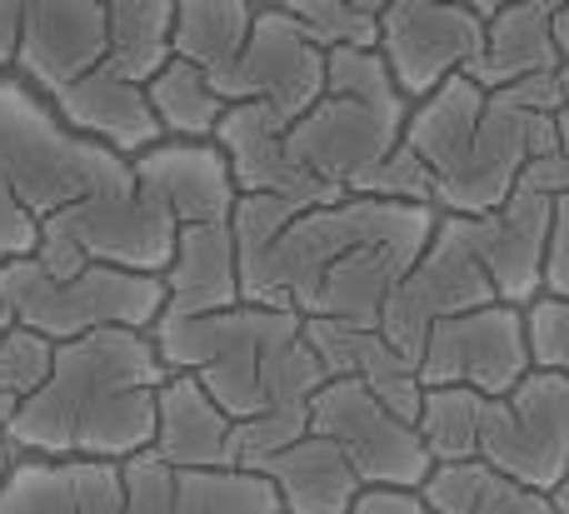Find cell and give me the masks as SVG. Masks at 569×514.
I'll return each instance as SVG.
<instances>
[{"mask_svg": "<svg viewBox=\"0 0 569 514\" xmlns=\"http://www.w3.org/2000/svg\"><path fill=\"white\" fill-rule=\"evenodd\" d=\"M80 514H126V475L120 460H70Z\"/></svg>", "mask_w": 569, "mask_h": 514, "instance_id": "37", "label": "cell"}, {"mask_svg": "<svg viewBox=\"0 0 569 514\" xmlns=\"http://www.w3.org/2000/svg\"><path fill=\"white\" fill-rule=\"evenodd\" d=\"M176 230L180 225L170 220V210H160L140 190L136 165H126L120 175L100 180L80 200H70L56 215L40 220V240L30 255L50 275H76L90 260L166 275L170 255H176Z\"/></svg>", "mask_w": 569, "mask_h": 514, "instance_id": "5", "label": "cell"}, {"mask_svg": "<svg viewBox=\"0 0 569 514\" xmlns=\"http://www.w3.org/2000/svg\"><path fill=\"white\" fill-rule=\"evenodd\" d=\"M0 305L16 325L40 330L60 345L110 325L156 330L166 310V280L106 260H90L76 275H50L36 255H10L0 260Z\"/></svg>", "mask_w": 569, "mask_h": 514, "instance_id": "3", "label": "cell"}, {"mask_svg": "<svg viewBox=\"0 0 569 514\" xmlns=\"http://www.w3.org/2000/svg\"><path fill=\"white\" fill-rule=\"evenodd\" d=\"M520 185L540 190V195H550V200L569 195V155H565V150H550V155H535V160H525V170H520Z\"/></svg>", "mask_w": 569, "mask_h": 514, "instance_id": "41", "label": "cell"}, {"mask_svg": "<svg viewBox=\"0 0 569 514\" xmlns=\"http://www.w3.org/2000/svg\"><path fill=\"white\" fill-rule=\"evenodd\" d=\"M216 90L236 100H266L284 120H300L325 95V50L295 26L284 6H260L240 60L216 80Z\"/></svg>", "mask_w": 569, "mask_h": 514, "instance_id": "14", "label": "cell"}, {"mask_svg": "<svg viewBox=\"0 0 569 514\" xmlns=\"http://www.w3.org/2000/svg\"><path fill=\"white\" fill-rule=\"evenodd\" d=\"M166 360L150 330H90L60 340L46 385L16 405L6 445L46 460H130L156 440Z\"/></svg>", "mask_w": 569, "mask_h": 514, "instance_id": "1", "label": "cell"}, {"mask_svg": "<svg viewBox=\"0 0 569 514\" xmlns=\"http://www.w3.org/2000/svg\"><path fill=\"white\" fill-rule=\"evenodd\" d=\"M0 514H80L70 460L16 455L0 480Z\"/></svg>", "mask_w": 569, "mask_h": 514, "instance_id": "29", "label": "cell"}, {"mask_svg": "<svg viewBox=\"0 0 569 514\" xmlns=\"http://www.w3.org/2000/svg\"><path fill=\"white\" fill-rule=\"evenodd\" d=\"M545 295L569 300V195L555 200V240H550V265H545Z\"/></svg>", "mask_w": 569, "mask_h": 514, "instance_id": "40", "label": "cell"}, {"mask_svg": "<svg viewBox=\"0 0 569 514\" xmlns=\"http://www.w3.org/2000/svg\"><path fill=\"white\" fill-rule=\"evenodd\" d=\"M465 6L480 10V16L490 20V16H500V10H510V6H525V0H465ZM555 6H560V0H555Z\"/></svg>", "mask_w": 569, "mask_h": 514, "instance_id": "43", "label": "cell"}, {"mask_svg": "<svg viewBox=\"0 0 569 514\" xmlns=\"http://www.w3.org/2000/svg\"><path fill=\"white\" fill-rule=\"evenodd\" d=\"M565 50L555 40V0H525L500 16L485 20V50L470 65V75L485 90H500L520 75H540V70H560Z\"/></svg>", "mask_w": 569, "mask_h": 514, "instance_id": "23", "label": "cell"}, {"mask_svg": "<svg viewBox=\"0 0 569 514\" xmlns=\"http://www.w3.org/2000/svg\"><path fill=\"white\" fill-rule=\"evenodd\" d=\"M126 165L130 160L100 140L76 135L36 85L0 75V180L36 220L56 215L60 205L80 200L90 185L120 175Z\"/></svg>", "mask_w": 569, "mask_h": 514, "instance_id": "4", "label": "cell"}, {"mask_svg": "<svg viewBox=\"0 0 569 514\" xmlns=\"http://www.w3.org/2000/svg\"><path fill=\"white\" fill-rule=\"evenodd\" d=\"M490 300H500V295H495V280L485 270L480 250H475L470 215H440L425 255L395 285L390 305L380 315V330L390 335V345H400L420 365V350L440 320L465 315L475 305H490Z\"/></svg>", "mask_w": 569, "mask_h": 514, "instance_id": "8", "label": "cell"}, {"mask_svg": "<svg viewBox=\"0 0 569 514\" xmlns=\"http://www.w3.org/2000/svg\"><path fill=\"white\" fill-rule=\"evenodd\" d=\"M106 6V26H110V56L106 65H116L120 75L146 85L176 50V0H100Z\"/></svg>", "mask_w": 569, "mask_h": 514, "instance_id": "26", "label": "cell"}, {"mask_svg": "<svg viewBox=\"0 0 569 514\" xmlns=\"http://www.w3.org/2000/svg\"><path fill=\"white\" fill-rule=\"evenodd\" d=\"M475 514H555V500L550 490H530L510 475H495Z\"/></svg>", "mask_w": 569, "mask_h": 514, "instance_id": "39", "label": "cell"}, {"mask_svg": "<svg viewBox=\"0 0 569 514\" xmlns=\"http://www.w3.org/2000/svg\"><path fill=\"white\" fill-rule=\"evenodd\" d=\"M295 16V26L315 40L320 50L340 46H380V20L355 10L350 0H280Z\"/></svg>", "mask_w": 569, "mask_h": 514, "instance_id": "30", "label": "cell"}, {"mask_svg": "<svg viewBox=\"0 0 569 514\" xmlns=\"http://www.w3.org/2000/svg\"><path fill=\"white\" fill-rule=\"evenodd\" d=\"M50 365H56V340L50 335L16 325V320L0 330V395H10L20 405L26 395H36L46 385Z\"/></svg>", "mask_w": 569, "mask_h": 514, "instance_id": "32", "label": "cell"}, {"mask_svg": "<svg viewBox=\"0 0 569 514\" xmlns=\"http://www.w3.org/2000/svg\"><path fill=\"white\" fill-rule=\"evenodd\" d=\"M470 235L485 270L495 280V295L510 305H530L545 295V265L555 240V200L530 185H515L485 215H470Z\"/></svg>", "mask_w": 569, "mask_h": 514, "instance_id": "16", "label": "cell"}, {"mask_svg": "<svg viewBox=\"0 0 569 514\" xmlns=\"http://www.w3.org/2000/svg\"><path fill=\"white\" fill-rule=\"evenodd\" d=\"M160 280H166V310H160V320L216 315V310L240 305V255H236L230 220L180 225L176 255H170Z\"/></svg>", "mask_w": 569, "mask_h": 514, "instance_id": "20", "label": "cell"}, {"mask_svg": "<svg viewBox=\"0 0 569 514\" xmlns=\"http://www.w3.org/2000/svg\"><path fill=\"white\" fill-rule=\"evenodd\" d=\"M525 325H530L535 370H560V375H569V300L535 295L525 305Z\"/></svg>", "mask_w": 569, "mask_h": 514, "instance_id": "36", "label": "cell"}, {"mask_svg": "<svg viewBox=\"0 0 569 514\" xmlns=\"http://www.w3.org/2000/svg\"><path fill=\"white\" fill-rule=\"evenodd\" d=\"M310 435V405L300 410H260V415L236 420L230 430V455H236L240 470H260L270 455L290 450L295 440Z\"/></svg>", "mask_w": 569, "mask_h": 514, "instance_id": "31", "label": "cell"}, {"mask_svg": "<svg viewBox=\"0 0 569 514\" xmlns=\"http://www.w3.org/2000/svg\"><path fill=\"white\" fill-rule=\"evenodd\" d=\"M490 480H495V470L485 465L480 455L475 460H435L425 485H420V500L435 514H475L485 500V490H490Z\"/></svg>", "mask_w": 569, "mask_h": 514, "instance_id": "34", "label": "cell"}, {"mask_svg": "<svg viewBox=\"0 0 569 514\" xmlns=\"http://www.w3.org/2000/svg\"><path fill=\"white\" fill-rule=\"evenodd\" d=\"M120 475H126V514H176V465H166L156 450L120 460Z\"/></svg>", "mask_w": 569, "mask_h": 514, "instance_id": "35", "label": "cell"}, {"mask_svg": "<svg viewBox=\"0 0 569 514\" xmlns=\"http://www.w3.org/2000/svg\"><path fill=\"white\" fill-rule=\"evenodd\" d=\"M310 430L345 450L365 490H420L435 465L415 420L395 415L360 380H325L310 400Z\"/></svg>", "mask_w": 569, "mask_h": 514, "instance_id": "10", "label": "cell"}, {"mask_svg": "<svg viewBox=\"0 0 569 514\" xmlns=\"http://www.w3.org/2000/svg\"><path fill=\"white\" fill-rule=\"evenodd\" d=\"M305 340L315 345L325 375L330 380H360L375 400L405 420H420L425 405V380L420 365L390 345L380 325H360V320H335V315H305Z\"/></svg>", "mask_w": 569, "mask_h": 514, "instance_id": "18", "label": "cell"}, {"mask_svg": "<svg viewBox=\"0 0 569 514\" xmlns=\"http://www.w3.org/2000/svg\"><path fill=\"white\" fill-rule=\"evenodd\" d=\"M350 195H375L395 200V205H435V175L410 145H395L385 160H375L360 180L350 185Z\"/></svg>", "mask_w": 569, "mask_h": 514, "instance_id": "33", "label": "cell"}, {"mask_svg": "<svg viewBox=\"0 0 569 514\" xmlns=\"http://www.w3.org/2000/svg\"><path fill=\"white\" fill-rule=\"evenodd\" d=\"M500 100H510L515 110H530V115H555V110L565 105V80H560V70H540V75H520V80H510V85H500L495 90Z\"/></svg>", "mask_w": 569, "mask_h": 514, "instance_id": "38", "label": "cell"}, {"mask_svg": "<svg viewBox=\"0 0 569 514\" xmlns=\"http://www.w3.org/2000/svg\"><path fill=\"white\" fill-rule=\"evenodd\" d=\"M405 120H410V100L390 105V100L325 90L300 120H290V150L320 180L350 195L355 180L405 140Z\"/></svg>", "mask_w": 569, "mask_h": 514, "instance_id": "13", "label": "cell"}, {"mask_svg": "<svg viewBox=\"0 0 569 514\" xmlns=\"http://www.w3.org/2000/svg\"><path fill=\"white\" fill-rule=\"evenodd\" d=\"M350 6H355V10H365V16H375V20H380L390 0H350Z\"/></svg>", "mask_w": 569, "mask_h": 514, "instance_id": "47", "label": "cell"}, {"mask_svg": "<svg viewBox=\"0 0 569 514\" xmlns=\"http://www.w3.org/2000/svg\"><path fill=\"white\" fill-rule=\"evenodd\" d=\"M480 50L485 16L465 0H390L380 16V56L410 100H425L450 75H470Z\"/></svg>", "mask_w": 569, "mask_h": 514, "instance_id": "12", "label": "cell"}, {"mask_svg": "<svg viewBox=\"0 0 569 514\" xmlns=\"http://www.w3.org/2000/svg\"><path fill=\"white\" fill-rule=\"evenodd\" d=\"M10 415H16V400H10V395H0V440H6V425H10Z\"/></svg>", "mask_w": 569, "mask_h": 514, "instance_id": "48", "label": "cell"}, {"mask_svg": "<svg viewBox=\"0 0 569 514\" xmlns=\"http://www.w3.org/2000/svg\"><path fill=\"white\" fill-rule=\"evenodd\" d=\"M216 145L226 150L230 175H236L240 195H280L295 200L300 210L330 205L345 190L320 180L300 155L290 150V120L266 100H236L226 105L216 125Z\"/></svg>", "mask_w": 569, "mask_h": 514, "instance_id": "15", "label": "cell"}, {"mask_svg": "<svg viewBox=\"0 0 569 514\" xmlns=\"http://www.w3.org/2000/svg\"><path fill=\"white\" fill-rule=\"evenodd\" d=\"M405 145L430 165L440 215H485L520 185L525 160L560 150V130L555 115L515 110L475 75H450L410 105Z\"/></svg>", "mask_w": 569, "mask_h": 514, "instance_id": "2", "label": "cell"}, {"mask_svg": "<svg viewBox=\"0 0 569 514\" xmlns=\"http://www.w3.org/2000/svg\"><path fill=\"white\" fill-rule=\"evenodd\" d=\"M50 105H56V115L66 120L76 135L100 140L106 150H116V155H126V160H136L140 150L166 140L156 110H150L146 85L120 75L116 65H96L90 75H80L76 85L60 90Z\"/></svg>", "mask_w": 569, "mask_h": 514, "instance_id": "19", "label": "cell"}, {"mask_svg": "<svg viewBox=\"0 0 569 514\" xmlns=\"http://www.w3.org/2000/svg\"><path fill=\"white\" fill-rule=\"evenodd\" d=\"M136 180L160 210H170L176 225H206V220L236 215L240 185L230 175V160L216 140H176L166 135L160 145L140 150Z\"/></svg>", "mask_w": 569, "mask_h": 514, "instance_id": "17", "label": "cell"}, {"mask_svg": "<svg viewBox=\"0 0 569 514\" xmlns=\"http://www.w3.org/2000/svg\"><path fill=\"white\" fill-rule=\"evenodd\" d=\"M415 430H420L430 460H475L485 430V395L470 385H425Z\"/></svg>", "mask_w": 569, "mask_h": 514, "instance_id": "28", "label": "cell"}, {"mask_svg": "<svg viewBox=\"0 0 569 514\" xmlns=\"http://www.w3.org/2000/svg\"><path fill=\"white\" fill-rule=\"evenodd\" d=\"M480 460L530 490H555L569 475V375L530 370L510 395L485 400Z\"/></svg>", "mask_w": 569, "mask_h": 514, "instance_id": "9", "label": "cell"}, {"mask_svg": "<svg viewBox=\"0 0 569 514\" xmlns=\"http://www.w3.org/2000/svg\"><path fill=\"white\" fill-rule=\"evenodd\" d=\"M305 325L300 310L290 305H240L216 310V315L190 320H156V350L166 370L196 375L210 395L220 400L230 420H246L266 410V365L284 335Z\"/></svg>", "mask_w": 569, "mask_h": 514, "instance_id": "6", "label": "cell"}, {"mask_svg": "<svg viewBox=\"0 0 569 514\" xmlns=\"http://www.w3.org/2000/svg\"><path fill=\"white\" fill-rule=\"evenodd\" d=\"M150 110H156L160 130L176 140H216V125L226 115L230 100L216 90V80L196 65V60L170 56L156 75L146 80Z\"/></svg>", "mask_w": 569, "mask_h": 514, "instance_id": "25", "label": "cell"}, {"mask_svg": "<svg viewBox=\"0 0 569 514\" xmlns=\"http://www.w3.org/2000/svg\"><path fill=\"white\" fill-rule=\"evenodd\" d=\"M10 460H16V450L6 445V440H0V480H6V470H10Z\"/></svg>", "mask_w": 569, "mask_h": 514, "instance_id": "49", "label": "cell"}, {"mask_svg": "<svg viewBox=\"0 0 569 514\" xmlns=\"http://www.w3.org/2000/svg\"><path fill=\"white\" fill-rule=\"evenodd\" d=\"M260 6H280V0H260Z\"/></svg>", "mask_w": 569, "mask_h": 514, "instance_id": "52", "label": "cell"}, {"mask_svg": "<svg viewBox=\"0 0 569 514\" xmlns=\"http://www.w3.org/2000/svg\"><path fill=\"white\" fill-rule=\"evenodd\" d=\"M260 475L276 485L284 514H350L360 500L365 480L355 475V465L345 460V450L325 435H305L290 450L270 455L260 465Z\"/></svg>", "mask_w": 569, "mask_h": 514, "instance_id": "22", "label": "cell"}, {"mask_svg": "<svg viewBox=\"0 0 569 514\" xmlns=\"http://www.w3.org/2000/svg\"><path fill=\"white\" fill-rule=\"evenodd\" d=\"M110 26L100 0H0V75H20L46 100L106 65Z\"/></svg>", "mask_w": 569, "mask_h": 514, "instance_id": "7", "label": "cell"}, {"mask_svg": "<svg viewBox=\"0 0 569 514\" xmlns=\"http://www.w3.org/2000/svg\"><path fill=\"white\" fill-rule=\"evenodd\" d=\"M555 40H560V50L569 56V0L555 6Z\"/></svg>", "mask_w": 569, "mask_h": 514, "instance_id": "44", "label": "cell"}, {"mask_svg": "<svg viewBox=\"0 0 569 514\" xmlns=\"http://www.w3.org/2000/svg\"><path fill=\"white\" fill-rule=\"evenodd\" d=\"M555 130H560V150L569 155V100H565L560 110H555Z\"/></svg>", "mask_w": 569, "mask_h": 514, "instance_id": "45", "label": "cell"}, {"mask_svg": "<svg viewBox=\"0 0 569 514\" xmlns=\"http://www.w3.org/2000/svg\"><path fill=\"white\" fill-rule=\"evenodd\" d=\"M560 80H565V95H569V56H565V65H560Z\"/></svg>", "mask_w": 569, "mask_h": 514, "instance_id": "50", "label": "cell"}, {"mask_svg": "<svg viewBox=\"0 0 569 514\" xmlns=\"http://www.w3.org/2000/svg\"><path fill=\"white\" fill-rule=\"evenodd\" d=\"M550 500H555V514H569V475H565L560 485L550 490Z\"/></svg>", "mask_w": 569, "mask_h": 514, "instance_id": "46", "label": "cell"}, {"mask_svg": "<svg viewBox=\"0 0 569 514\" xmlns=\"http://www.w3.org/2000/svg\"><path fill=\"white\" fill-rule=\"evenodd\" d=\"M230 430L236 420L220 410V400L200 385L186 370H170L166 385L156 400V450L166 465L176 470H216V465H236L230 455Z\"/></svg>", "mask_w": 569, "mask_h": 514, "instance_id": "21", "label": "cell"}, {"mask_svg": "<svg viewBox=\"0 0 569 514\" xmlns=\"http://www.w3.org/2000/svg\"><path fill=\"white\" fill-rule=\"evenodd\" d=\"M176 514H284L260 470H176Z\"/></svg>", "mask_w": 569, "mask_h": 514, "instance_id": "27", "label": "cell"}, {"mask_svg": "<svg viewBox=\"0 0 569 514\" xmlns=\"http://www.w3.org/2000/svg\"><path fill=\"white\" fill-rule=\"evenodd\" d=\"M530 370L535 355L525 305H510V300H490V305L440 320L420 350L425 385H470L485 400L510 395Z\"/></svg>", "mask_w": 569, "mask_h": 514, "instance_id": "11", "label": "cell"}, {"mask_svg": "<svg viewBox=\"0 0 569 514\" xmlns=\"http://www.w3.org/2000/svg\"><path fill=\"white\" fill-rule=\"evenodd\" d=\"M10 325V315H6V305H0V330H6Z\"/></svg>", "mask_w": 569, "mask_h": 514, "instance_id": "51", "label": "cell"}, {"mask_svg": "<svg viewBox=\"0 0 569 514\" xmlns=\"http://www.w3.org/2000/svg\"><path fill=\"white\" fill-rule=\"evenodd\" d=\"M260 0H176V36L170 50L180 60H196L210 80H220L240 60L256 26Z\"/></svg>", "mask_w": 569, "mask_h": 514, "instance_id": "24", "label": "cell"}, {"mask_svg": "<svg viewBox=\"0 0 569 514\" xmlns=\"http://www.w3.org/2000/svg\"><path fill=\"white\" fill-rule=\"evenodd\" d=\"M350 514H435L420 490H360Z\"/></svg>", "mask_w": 569, "mask_h": 514, "instance_id": "42", "label": "cell"}]
</instances>
